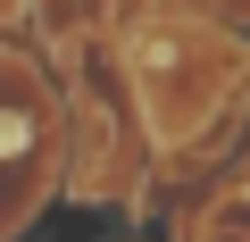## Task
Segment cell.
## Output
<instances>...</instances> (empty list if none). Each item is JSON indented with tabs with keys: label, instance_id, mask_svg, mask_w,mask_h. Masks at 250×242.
<instances>
[{
	"label": "cell",
	"instance_id": "obj_1",
	"mask_svg": "<svg viewBox=\"0 0 250 242\" xmlns=\"http://www.w3.org/2000/svg\"><path fill=\"white\" fill-rule=\"evenodd\" d=\"M192 242H242V192H233V184H225V200H208V209H200Z\"/></svg>",
	"mask_w": 250,
	"mask_h": 242
}]
</instances>
